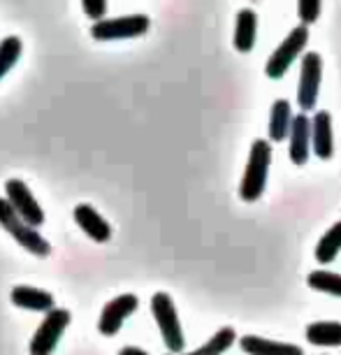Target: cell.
<instances>
[{"label":"cell","instance_id":"obj_1","mask_svg":"<svg viewBox=\"0 0 341 355\" xmlns=\"http://www.w3.org/2000/svg\"><path fill=\"white\" fill-rule=\"evenodd\" d=\"M270 165H272V144L260 137L251 144L246 170L242 184H239V198L244 202H256V200L263 198V193L267 189V177H270Z\"/></svg>","mask_w":341,"mask_h":355},{"label":"cell","instance_id":"obj_2","mask_svg":"<svg viewBox=\"0 0 341 355\" xmlns=\"http://www.w3.org/2000/svg\"><path fill=\"white\" fill-rule=\"evenodd\" d=\"M151 313L156 320L160 337L165 341V348L170 353H184L186 348V337H184V327L179 320L177 306L172 302V297L167 293H153L151 297Z\"/></svg>","mask_w":341,"mask_h":355},{"label":"cell","instance_id":"obj_3","mask_svg":"<svg viewBox=\"0 0 341 355\" xmlns=\"http://www.w3.org/2000/svg\"><path fill=\"white\" fill-rule=\"evenodd\" d=\"M0 227H3L21 249L33 253V256L46 258L51 253L49 242H46L35 227H30L24 218H19V214L12 209V205L5 198H0Z\"/></svg>","mask_w":341,"mask_h":355},{"label":"cell","instance_id":"obj_4","mask_svg":"<svg viewBox=\"0 0 341 355\" xmlns=\"http://www.w3.org/2000/svg\"><path fill=\"white\" fill-rule=\"evenodd\" d=\"M306 44H309V28L299 24L288 33V37H283V42L274 49L270 61L265 65V75L270 79H281L290 70V65L297 61V56H302Z\"/></svg>","mask_w":341,"mask_h":355},{"label":"cell","instance_id":"obj_5","mask_svg":"<svg viewBox=\"0 0 341 355\" xmlns=\"http://www.w3.org/2000/svg\"><path fill=\"white\" fill-rule=\"evenodd\" d=\"M151 28V19L146 15H125L116 19H103L91 26V37L98 42H112V40H130L144 35Z\"/></svg>","mask_w":341,"mask_h":355},{"label":"cell","instance_id":"obj_6","mask_svg":"<svg viewBox=\"0 0 341 355\" xmlns=\"http://www.w3.org/2000/svg\"><path fill=\"white\" fill-rule=\"evenodd\" d=\"M70 320H72V316H70L68 309H58V306L56 309H51L44 316L42 323L37 325L35 334H33L28 353L30 355H51L53 351H56L58 341H61L65 330H68Z\"/></svg>","mask_w":341,"mask_h":355},{"label":"cell","instance_id":"obj_7","mask_svg":"<svg viewBox=\"0 0 341 355\" xmlns=\"http://www.w3.org/2000/svg\"><path fill=\"white\" fill-rule=\"evenodd\" d=\"M320 84H323V56L316 51H309L302 56V70H299L297 82V105L302 114L316 107Z\"/></svg>","mask_w":341,"mask_h":355},{"label":"cell","instance_id":"obj_8","mask_svg":"<svg viewBox=\"0 0 341 355\" xmlns=\"http://www.w3.org/2000/svg\"><path fill=\"white\" fill-rule=\"evenodd\" d=\"M5 200L12 205V209L19 214V218H24L30 227L42 225L44 223V211L37 205L35 196L30 193V189L26 186L21 179H8L5 182Z\"/></svg>","mask_w":341,"mask_h":355},{"label":"cell","instance_id":"obj_9","mask_svg":"<svg viewBox=\"0 0 341 355\" xmlns=\"http://www.w3.org/2000/svg\"><path fill=\"white\" fill-rule=\"evenodd\" d=\"M137 306H139V297L132 293L116 295L114 300H110V302L103 306V313H100V318H98L100 334H105V337H114V334L123 327L125 318L137 311Z\"/></svg>","mask_w":341,"mask_h":355},{"label":"cell","instance_id":"obj_10","mask_svg":"<svg viewBox=\"0 0 341 355\" xmlns=\"http://www.w3.org/2000/svg\"><path fill=\"white\" fill-rule=\"evenodd\" d=\"M288 153L292 165H304L311 156V119L302 112L292 119V128L288 135Z\"/></svg>","mask_w":341,"mask_h":355},{"label":"cell","instance_id":"obj_11","mask_svg":"<svg viewBox=\"0 0 341 355\" xmlns=\"http://www.w3.org/2000/svg\"><path fill=\"white\" fill-rule=\"evenodd\" d=\"M311 151L320 160H330L334 156L332 114L325 110H320L311 116Z\"/></svg>","mask_w":341,"mask_h":355},{"label":"cell","instance_id":"obj_12","mask_svg":"<svg viewBox=\"0 0 341 355\" xmlns=\"http://www.w3.org/2000/svg\"><path fill=\"white\" fill-rule=\"evenodd\" d=\"M72 218H75V223L82 227L86 237L93 239V242L105 244L112 239V225L91 205H77L72 209Z\"/></svg>","mask_w":341,"mask_h":355},{"label":"cell","instance_id":"obj_13","mask_svg":"<svg viewBox=\"0 0 341 355\" xmlns=\"http://www.w3.org/2000/svg\"><path fill=\"white\" fill-rule=\"evenodd\" d=\"M12 304L19 309H28V311H40V313H49L51 309H56L53 302V295L42 291V288H33V286H15L10 293Z\"/></svg>","mask_w":341,"mask_h":355},{"label":"cell","instance_id":"obj_14","mask_svg":"<svg viewBox=\"0 0 341 355\" xmlns=\"http://www.w3.org/2000/svg\"><path fill=\"white\" fill-rule=\"evenodd\" d=\"M239 346L246 355H304V351L297 344L288 341H274L258 337V334H244L239 339Z\"/></svg>","mask_w":341,"mask_h":355},{"label":"cell","instance_id":"obj_15","mask_svg":"<svg viewBox=\"0 0 341 355\" xmlns=\"http://www.w3.org/2000/svg\"><path fill=\"white\" fill-rule=\"evenodd\" d=\"M258 35V15L253 8H242L237 12V26H235V49L239 53H249L256 46Z\"/></svg>","mask_w":341,"mask_h":355},{"label":"cell","instance_id":"obj_16","mask_svg":"<svg viewBox=\"0 0 341 355\" xmlns=\"http://www.w3.org/2000/svg\"><path fill=\"white\" fill-rule=\"evenodd\" d=\"M292 107L286 98L274 100L272 112H270V142H283L290 135L292 128Z\"/></svg>","mask_w":341,"mask_h":355},{"label":"cell","instance_id":"obj_17","mask_svg":"<svg viewBox=\"0 0 341 355\" xmlns=\"http://www.w3.org/2000/svg\"><path fill=\"white\" fill-rule=\"evenodd\" d=\"M304 337L311 346L337 348L341 346V323L337 320H313L306 325Z\"/></svg>","mask_w":341,"mask_h":355},{"label":"cell","instance_id":"obj_18","mask_svg":"<svg viewBox=\"0 0 341 355\" xmlns=\"http://www.w3.org/2000/svg\"><path fill=\"white\" fill-rule=\"evenodd\" d=\"M235 339H237L235 327L227 325V327H220L216 334H211L207 344H202V346L195 348V351H191V353H182V355H223L225 351H230V348H232Z\"/></svg>","mask_w":341,"mask_h":355},{"label":"cell","instance_id":"obj_19","mask_svg":"<svg viewBox=\"0 0 341 355\" xmlns=\"http://www.w3.org/2000/svg\"><path fill=\"white\" fill-rule=\"evenodd\" d=\"M339 251H341V220H337V223L318 239L316 251L313 253H316V260L320 265H327L339 256Z\"/></svg>","mask_w":341,"mask_h":355},{"label":"cell","instance_id":"obj_20","mask_svg":"<svg viewBox=\"0 0 341 355\" xmlns=\"http://www.w3.org/2000/svg\"><path fill=\"white\" fill-rule=\"evenodd\" d=\"M309 288L318 293H327L332 297H341V274L330 272V270H313L306 279Z\"/></svg>","mask_w":341,"mask_h":355},{"label":"cell","instance_id":"obj_21","mask_svg":"<svg viewBox=\"0 0 341 355\" xmlns=\"http://www.w3.org/2000/svg\"><path fill=\"white\" fill-rule=\"evenodd\" d=\"M21 51H24V44H21V40H19L17 35H10V37L0 40V79H3L19 63Z\"/></svg>","mask_w":341,"mask_h":355},{"label":"cell","instance_id":"obj_22","mask_svg":"<svg viewBox=\"0 0 341 355\" xmlns=\"http://www.w3.org/2000/svg\"><path fill=\"white\" fill-rule=\"evenodd\" d=\"M320 10H323V5H320V0H299L297 3V15H299V24L302 26H309L316 21L320 17Z\"/></svg>","mask_w":341,"mask_h":355},{"label":"cell","instance_id":"obj_23","mask_svg":"<svg viewBox=\"0 0 341 355\" xmlns=\"http://www.w3.org/2000/svg\"><path fill=\"white\" fill-rule=\"evenodd\" d=\"M82 10L86 12V17L96 19V21H103V17L107 15V3L105 0H84Z\"/></svg>","mask_w":341,"mask_h":355},{"label":"cell","instance_id":"obj_24","mask_svg":"<svg viewBox=\"0 0 341 355\" xmlns=\"http://www.w3.org/2000/svg\"><path fill=\"white\" fill-rule=\"evenodd\" d=\"M119 355H149L144 351V348H137V346H123L121 351H119Z\"/></svg>","mask_w":341,"mask_h":355}]
</instances>
